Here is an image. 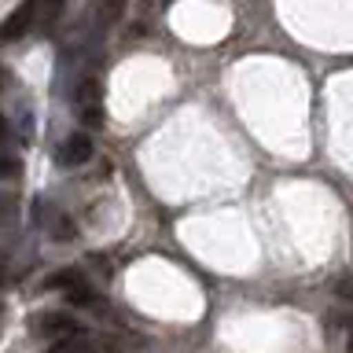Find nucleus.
Returning a JSON list of instances; mask_svg holds the SVG:
<instances>
[{"mask_svg": "<svg viewBox=\"0 0 353 353\" xmlns=\"http://www.w3.org/2000/svg\"><path fill=\"white\" fill-rule=\"evenodd\" d=\"M77 118H81L85 129H99L103 125V81H99V74H81V81H77Z\"/></svg>", "mask_w": 353, "mask_h": 353, "instance_id": "1", "label": "nucleus"}, {"mask_svg": "<svg viewBox=\"0 0 353 353\" xmlns=\"http://www.w3.org/2000/svg\"><path fill=\"white\" fill-rule=\"evenodd\" d=\"M33 217H37V225L48 232V239H55V243H74V239H77V225H74V217L66 214V210L48 206L44 199H37Z\"/></svg>", "mask_w": 353, "mask_h": 353, "instance_id": "2", "label": "nucleus"}, {"mask_svg": "<svg viewBox=\"0 0 353 353\" xmlns=\"http://www.w3.org/2000/svg\"><path fill=\"white\" fill-rule=\"evenodd\" d=\"M92 154H96L92 132H88V129H77V132H70V137L59 143V151H55V162L66 165V170H77V165H88V162H92Z\"/></svg>", "mask_w": 353, "mask_h": 353, "instance_id": "3", "label": "nucleus"}, {"mask_svg": "<svg viewBox=\"0 0 353 353\" xmlns=\"http://www.w3.org/2000/svg\"><path fill=\"white\" fill-rule=\"evenodd\" d=\"M30 331L37 339H48V342H59V339H70V335H77V320L70 316V313H59V309H44V313H37L33 316V324H30Z\"/></svg>", "mask_w": 353, "mask_h": 353, "instance_id": "4", "label": "nucleus"}, {"mask_svg": "<svg viewBox=\"0 0 353 353\" xmlns=\"http://www.w3.org/2000/svg\"><path fill=\"white\" fill-rule=\"evenodd\" d=\"M41 22V4L37 0H22V4L11 11V15L0 22V41L11 44V41H22L26 33Z\"/></svg>", "mask_w": 353, "mask_h": 353, "instance_id": "5", "label": "nucleus"}, {"mask_svg": "<svg viewBox=\"0 0 353 353\" xmlns=\"http://www.w3.org/2000/svg\"><path fill=\"white\" fill-rule=\"evenodd\" d=\"M48 353H114V346L96 335H85V331H77L70 339H59V342H48Z\"/></svg>", "mask_w": 353, "mask_h": 353, "instance_id": "6", "label": "nucleus"}, {"mask_svg": "<svg viewBox=\"0 0 353 353\" xmlns=\"http://www.w3.org/2000/svg\"><path fill=\"white\" fill-rule=\"evenodd\" d=\"M88 283V276L81 272V269H55V272H48L44 276V291H59V294H70V291H77V287H85Z\"/></svg>", "mask_w": 353, "mask_h": 353, "instance_id": "7", "label": "nucleus"}, {"mask_svg": "<svg viewBox=\"0 0 353 353\" xmlns=\"http://www.w3.org/2000/svg\"><path fill=\"white\" fill-rule=\"evenodd\" d=\"M22 176V159L11 154L8 148H0V181H19Z\"/></svg>", "mask_w": 353, "mask_h": 353, "instance_id": "8", "label": "nucleus"}, {"mask_svg": "<svg viewBox=\"0 0 353 353\" xmlns=\"http://www.w3.org/2000/svg\"><path fill=\"white\" fill-rule=\"evenodd\" d=\"M125 8H129V0H103V4H99V15H103V22H118L125 15Z\"/></svg>", "mask_w": 353, "mask_h": 353, "instance_id": "9", "label": "nucleus"}, {"mask_svg": "<svg viewBox=\"0 0 353 353\" xmlns=\"http://www.w3.org/2000/svg\"><path fill=\"white\" fill-rule=\"evenodd\" d=\"M15 217H19L15 195H11V192H0V225H11Z\"/></svg>", "mask_w": 353, "mask_h": 353, "instance_id": "10", "label": "nucleus"}, {"mask_svg": "<svg viewBox=\"0 0 353 353\" xmlns=\"http://www.w3.org/2000/svg\"><path fill=\"white\" fill-rule=\"evenodd\" d=\"M37 4H41V22H48L63 11V0H37Z\"/></svg>", "mask_w": 353, "mask_h": 353, "instance_id": "11", "label": "nucleus"}, {"mask_svg": "<svg viewBox=\"0 0 353 353\" xmlns=\"http://www.w3.org/2000/svg\"><path fill=\"white\" fill-rule=\"evenodd\" d=\"M8 140H11V125H8L4 110H0V148H8Z\"/></svg>", "mask_w": 353, "mask_h": 353, "instance_id": "12", "label": "nucleus"}, {"mask_svg": "<svg viewBox=\"0 0 353 353\" xmlns=\"http://www.w3.org/2000/svg\"><path fill=\"white\" fill-rule=\"evenodd\" d=\"M4 283H8V254L0 250V287H4Z\"/></svg>", "mask_w": 353, "mask_h": 353, "instance_id": "13", "label": "nucleus"}, {"mask_svg": "<svg viewBox=\"0 0 353 353\" xmlns=\"http://www.w3.org/2000/svg\"><path fill=\"white\" fill-rule=\"evenodd\" d=\"M346 350L353 353V331H350V339H346Z\"/></svg>", "mask_w": 353, "mask_h": 353, "instance_id": "14", "label": "nucleus"}]
</instances>
